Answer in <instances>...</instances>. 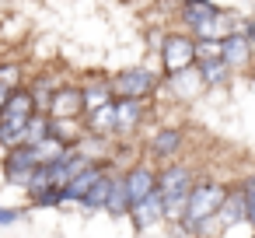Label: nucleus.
<instances>
[{
	"label": "nucleus",
	"instance_id": "1",
	"mask_svg": "<svg viewBox=\"0 0 255 238\" xmlns=\"http://www.w3.org/2000/svg\"><path fill=\"white\" fill-rule=\"evenodd\" d=\"M109 84H112V98L150 102L161 91V74L150 70V67H143V63H133V67H123L119 74H112Z\"/></svg>",
	"mask_w": 255,
	"mask_h": 238
},
{
	"label": "nucleus",
	"instance_id": "2",
	"mask_svg": "<svg viewBox=\"0 0 255 238\" xmlns=\"http://www.w3.org/2000/svg\"><path fill=\"white\" fill-rule=\"evenodd\" d=\"M231 186L220 182V179H196L189 200H185V214L178 224H196V221H206V217H217L224 200H227Z\"/></svg>",
	"mask_w": 255,
	"mask_h": 238
},
{
	"label": "nucleus",
	"instance_id": "3",
	"mask_svg": "<svg viewBox=\"0 0 255 238\" xmlns=\"http://www.w3.org/2000/svg\"><path fill=\"white\" fill-rule=\"evenodd\" d=\"M157 56H161V70H164L161 77H175V74L196 67V39L185 32H168L161 39Z\"/></svg>",
	"mask_w": 255,
	"mask_h": 238
},
{
	"label": "nucleus",
	"instance_id": "4",
	"mask_svg": "<svg viewBox=\"0 0 255 238\" xmlns=\"http://www.w3.org/2000/svg\"><path fill=\"white\" fill-rule=\"evenodd\" d=\"M39 165H42L39 161V151L28 147V144H18V147H11V151L0 154V175H4L7 186H18V189L28 186V179H32V172Z\"/></svg>",
	"mask_w": 255,
	"mask_h": 238
},
{
	"label": "nucleus",
	"instance_id": "5",
	"mask_svg": "<svg viewBox=\"0 0 255 238\" xmlns=\"http://www.w3.org/2000/svg\"><path fill=\"white\" fill-rule=\"evenodd\" d=\"M119 182H123V189H126L129 207H136V203H143L150 193H157V168H154L150 161H136V165H129V168L119 172Z\"/></svg>",
	"mask_w": 255,
	"mask_h": 238
},
{
	"label": "nucleus",
	"instance_id": "6",
	"mask_svg": "<svg viewBox=\"0 0 255 238\" xmlns=\"http://www.w3.org/2000/svg\"><path fill=\"white\" fill-rule=\"evenodd\" d=\"M196 186V172L185 161H171L157 168V196L161 200H175V196H189Z\"/></svg>",
	"mask_w": 255,
	"mask_h": 238
},
{
	"label": "nucleus",
	"instance_id": "7",
	"mask_svg": "<svg viewBox=\"0 0 255 238\" xmlns=\"http://www.w3.org/2000/svg\"><path fill=\"white\" fill-rule=\"evenodd\" d=\"M147 158L154 161H178V154L185 151V130L182 126H157L147 144H143Z\"/></svg>",
	"mask_w": 255,
	"mask_h": 238
},
{
	"label": "nucleus",
	"instance_id": "8",
	"mask_svg": "<svg viewBox=\"0 0 255 238\" xmlns=\"http://www.w3.org/2000/svg\"><path fill=\"white\" fill-rule=\"evenodd\" d=\"M150 116V102H126L116 98L112 102V137H133Z\"/></svg>",
	"mask_w": 255,
	"mask_h": 238
},
{
	"label": "nucleus",
	"instance_id": "9",
	"mask_svg": "<svg viewBox=\"0 0 255 238\" xmlns=\"http://www.w3.org/2000/svg\"><path fill=\"white\" fill-rule=\"evenodd\" d=\"M109 172H112V161H109V158H95L84 172H77V175L63 186V207H77V203L91 193V186H95L102 175H109Z\"/></svg>",
	"mask_w": 255,
	"mask_h": 238
},
{
	"label": "nucleus",
	"instance_id": "10",
	"mask_svg": "<svg viewBox=\"0 0 255 238\" xmlns=\"http://www.w3.org/2000/svg\"><path fill=\"white\" fill-rule=\"evenodd\" d=\"M46 116H49V119H81V116H84L81 84H74V81H63V84L56 88V95L49 98V105H46Z\"/></svg>",
	"mask_w": 255,
	"mask_h": 238
},
{
	"label": "nucleus",
	"instance_id": "11",
	"mask_svg": "<svg viewBox=\"0 0 255 238\" xmlns=\"http://www.w3.org/2000/svg\"><path fill=\"white\" fill-rule=\"evenodd\" d=\"M178 11V18H182V32L185 35H196L206 21H213L220 11H224V4H213V0H185V4H178L175 7Z\"/></svg>",
	"mask_w": 255,
	"mask_h": 238
},
{
	"label": "nucleus",
	"instance_id": "12",
	"mask_svg": "<svg viewBox=\"0 0 255 238\" xmlns=\"http://www.w3.org/2000/svg\"><path fill=\"white\" fill-rule=\"evenodd\" d=\"M220 63L231 70V74H241L255 63V53L248 49V42L241 39V32H231L227 39H220Z\"/></svg>",
	"mask_w": 255,
	"mask_h": 238
},
{
	"label": "nucleus",
	"instance_id": "13",
	"mask_svg": "<svg viewBox=\"0 0 255 238\" xmlns=\"http://www.w3.org/2000/svg\"><path fill=\"white\" fill-rule=\"evenodd\" d=\"M63 81L53 74V70H39L32 81H25V88H28V95H32V102H35V112H42L46 116V105H49V98L56 95V88H60Z\"/></svg>",
	"mask_w": 255,
	"mask_h": 238
},
{
	"label": "nucleus",
	"instance_id": "14",
	"mask_svg": "<svg viewBox=\"0 0 255 238\" xmlns=\"http://www.w3.org/2000/svg\"><path fill=\"white\" fill-rule=\"evenodd\" d=\"M161 91H171V95L182 98V102H192L196 95H203V84H199L196 67H189V70H182V74H175V77H161Z\"/></svg>",
	"mask_w": 255,
	"mask_h": 238
},
{
	"label": "nucleus",
	"instance_id": "15",
	"mask_svg": "<svg viewBox=\"0 0 255 238\" xmlns=\"http://www.w3.org/2000/svg\"><path fill=\"white\" fill-rule=\"evenodd\" d=\"M81 98H84V112H95V109L116 102V98H112V84H109L105 74H98V77L91 74L88 81H81Z\"/></svg>",
	"mask_w": 255,
	"mask_h": 238
},
{
	"label": "nucleus",
	"instance_id": "16",
	"mask_svg": "<svg viewBox=\"0 0 255 238\" xmlns=\"http://www.w3.org/2000/svg\"><path fill=\"white\" fill-rule=\"evenodd\" d=\"M126 217L133 221V228H136V231H147V228H154V224H164V214H161V196H157V193H150L143 203L129 207V214H126Z\"/></svg>",
	"mask_w": 255,
	"mask_h": 238
},
{
	"label": "nucleus",
	"instance_id": "17",
	"mask_svg": "<svg viewBox=\"0 0 255 238\" xmlns=\"http://www.w3.org/2000/svg\"><path fill=\"white\" fill-rule=\"evenodd\" d=\"M196 74H199V84L203 91H217V88H227L234 81V74L220 63V60H210V63H196Z\"/></svg>",
	"mask_w": 255,
	"mask_h": 238
},
{
	"label": "nucleus",
	"instance_id": "18",
	"mask_svg": "<svg viewBox=\"0 0 255 238\" xmlns=\"http://www.w3.org/2000/svg\"><path fill=\"white\" fill-rule=\"evenodd\" d=\"M112 179H116V172H109V175H102L95 186H91V193L77 203L84 214H102L105 210V200H109V189H112Z\"/></svg>",
	"mask_w": 255,
	"mask_h": 238
},
{
	"label": "nucleus",
	"instance_id": "19",
	"mask_svg": "<svg viewBox=\"0 0 255 238\" xmlns=\"http://www.w3.org/2000/svg\"><path fill=\"white\" fill-rule=\"evenodd\" d=\"M217 224L220 228H231V224H245V200H241V193H238V186L227 193V200H224V207H220V214H217Z\"/></svg>",
	"mask_w": 255,
	"mask_h": 238
},
{
	"label": "nucleus",
	"instance_id": "20",
	"mask_svg": "<svg viewBox=\"0 0 255 238\" xmlns=\"http://www.w3.org/2000/svg\"><path fill=\"white\" fill-rule=\"evenodd\" d=\"M25 63L21 60H0V88L4 91H18L25 88Z\"/></svg>",
	"mask_w": 255,
	"mask_h": 238
},
{
	"label": "nucleus",
	"instance_id": "21",
	"mask_svg": "<svg viewBox=\"0 0 255 238\" xmlns=\"http://www.w3.org/2000/svg\"><path fill=\"white\" fill-rule=\"evenodd\" d=\"M102 214H109V217H126V214H129V200H126L123 182H119V172H116V179H112V189H109V200H105V210H102Z\"/></svg>",
	"mask_w": 255,
	"mask_h": 238
},
{
	"label": "nucleus",
	"instance_id": "22",
	"mask_svg": "<svg viewBox=\"0 0 255 238\" xmlns=\"http://www.w3.org/2000/svg\"><path fill=\"white\" fill-rule=\"evenodd\" d=\"M46 140H49V116L35 112V116L28 119V126H25V137H21V144H28V147H39V144H46Z\"/></svg>",
	"mask_w": 255,
	"mask_h": 238
},
{
	"label": "nucleus",
	"instance_id": "23",
	"mask_svg": "<svg viewBox=\"0 0 255 238\" xmlns=\"http://www.w3.org/2000/svg\"><path fill=\"white\" fill-rule=\"evenodd\" d=\"M238 193H241V200H245V224L255 231V168H252V172L241 179Z\"/></svg>",
	"mask_w": 255,
	"mask_h": 238
},
{
	"label": "nucleus",
	"instance_id": "24",
	"mask_svg": "<svg viewBox=\"0 0 255 238\" xmlns=\"http://www.w3.org/2000/svg\"><path fill=\"white\" fill-rule=\"evenodd\" d=\"M56 207H63V189H42V193L28 196L25 210H56Z\"/></svg>",
	"mask_w": 255,
	"mask_h": 238
},
{
	"label": "nucleus",
	"instance_id": "25",
	"mask_svg": "<svg viewBox=\"0 0 255 238\" xmlns=\"http://www.w3.org/2000/svg\"><path fill=\"white\" fill-rule=\"evenodd\" d=\"M210 60H220V42L196 39V63H210Z\"/></svg>",
	"mask_w": 255,
	"mask_h": 238
},
{
	"label": "nucleus",
	"instance_id": "26",
	"mask_svg": "<svg viewBox=\"0 0 255 238\" xmlns=\"http://www.w3.org/2000/svg\"><path fill=\"white\" fill-rule=\"evenodd\" d=\"M25 207H4L0 203V228H11V224H21L25 221Z\"/></svg>",
	"mask_w": 255,
	"mask_h": 238
},
{
	"label": "nucleus",
	"instance_id": "27",
	"mask_svg": "<svg viewBox=\"0 0 255 238\" xmlns=\"http://www.w3.org/2000/svg\"><path fill=\"white\" fill-rule=\"evenodd\" d=\"M238 32H241V39L248 42V49L255 53V14H248V18H241V21H238Z\"/></svg>",
	"mask_w": 255,
	"mask_h": 238
},
{
	"label": "nucleus",
	"instance_id": "28",
	"mask_svg": "<svg viewBox=\"0 0 255 238\" xmlns=\"http://www.w3.org/2000/svg\"><path fill=\"white\" fill-rule=\"evenodd\" d=\"M252 14H255V4H252Z\"/></svg>",
	"mask_w": 255,
	"mask_h": 238
},
{
	"label": "nucleus",
	"instance_id": "29",
	"mask_svg": "<svg viewBox=\"0 0 255 238\" xmlns=\"http://www.w3.org/2000/svg\"><path fill=\"white\" fill-rule=\"evenodd\" d=\"M213 238H224V235H213Z\"/></svg>",
	"mask_w": 255,
	"mask_h": 238
},
{
	"label": "nucleus",
	"instance_id": "30",
	"mask_svg": "<svg viewBox=\"0 0 255 238\" xmlns=\"http://www.w3.org/2000/svg\"><path fill=\"white\" fill-rule=\"evenodd\" d=\"M0 238H4V235H0Z\"/></svg>",
	"mask_w": 255,
	"mask_h": 238
},
{
	"label": "nucleus",
	"instance_id": "31",
	"mask_svg": "<svg viewBox=\"0 0 255 238\" xmlns=\"http://www.w3.org/2000/svg\"><path fill=\"white\" fill-rule=\"evenodd\" d=\"M252 238H255V235H252Z\"/></svg>",
	"mask_w": 255,
	"mask_h": 238
}]
</instances>
